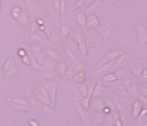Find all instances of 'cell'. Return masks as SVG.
<instances>
[{"mask_svg": "<svg viewBox=\"0 0 147 126\" xmlns=\"http://www.w3.org/2000/svg\"><path fill=\"white\" fill-rule=\"evenodd\" d=\"M97 32L102 37L105 46H110L113 41L116 40V25L110 19H108L104 24H100L97 26Z\"/></svg>", "mask_w": 147, "mask_h": 126, "instance_id": "cell-1", "label": "cell"}, {"mask_svg": "<svg viewBox=\"0 0 147 126\" xmlns=\"http://www.w3.org/2000/svg\"><path fill=\"white\" fill-rule=\"evenodd\" d=\"M25 41H26V43H29V45H41V46H42V43L49 42L46 33L38 29L36 22L32 24L29 32H28L26 36H25Z\"/></svg>", "mask_w": 147, "mask_h": 126, "instance_id": "cell-2", "label": "cell"}, {"mask_svg": "<svg viewBox=\"0 0 147 126\" xmlns=\"http://www.w3.org/2000/svg\"><path fill=\"white\" fill-rule=\"evenodd\" d=\"M71 37L75 40L78 45V49H79V55L82 57L84 61H87L88 58V51H87V42H86V36L80 29H74V34Z\"/></svg>", "mask_w": 147, "mask_h": 126, "instance_id": "cell-3", "label": "cell"}, {"mask_svg": "<svg viewBox=\"0 0 147 126\" xmlns=\"http://www.w3.org/2000/svg\"><path fill=\"white\" fill-rule=\"evenodd\" d=\"M33 97L37 98L40 102H42V104H46V105H51V106H54L51 102V100H50V96L49 93H47V91H46L45 88H43V86L38 82V83H36V86H34L33 88Z\"/></svg>", "mask_w": 147, "mask_h": 126, "instance_id": "cell-4", "label": "cell"}, {"mask_svg": "<svg viewBox=\"0 0 147 126\" xmlns=\"http://www.w3.org/2000/svg\"><path fill=\"white\" fill-rule=\"evenodd\" d=\"M18 71H20V68H18L16 61L12 57H8L3 66V76L7 79H11V77H15L18 74Z\"/></svg>", "mask_w": 147, "mask_h": 126, "instance_id": "cell-5", "label": "cell"}, {"mask_svg": "<svg viewBox=\"0 0 147 126\" xmlns=\"http://www.w3.org/2000/svg\"><path fill=\"white\" fill-rule=\"evenodd\" d=\"M40 83L42 84L43 88L47 91L53 105H55V102H57V92H58V83H57V80L55 79H42Z\"/></svg>", "mask_w": 147, "mask_h": 126, "instance_id": "cell-6", "label": "cell"}, {"mask_svg": "<svg viewBox=\"0 0 147 126\" xmlns=\"http://www.w3.org/2000/svg\"><path fill=\"white\" fill-rule=\"evenodd\" d=\"M64 53H66V55H67L72 62L78 61L79 49H78V45L72 37H68L67 40H66V43H64Z\"/></svg>", "mask_w": 147, "mask_h": 126, "instance_id": "cell-7", "label": "cell"}, {"mask_svg": "<svg viewBox=\"0 0 147 126\" xmlns=\"http://www.w3.org/2000/svg\"><path fill=\"white\" fill-rule=\"evenodd\" d=\"M105 86L108 87V89H109L110 93H113V95L117 96L118 98H126V100L129 98L126 88H125V87H123L121 83H118V80H117V82H114V83L105 84Z\"/></svg>", "mask_w": 147, "mask_h": 126, "instance_id": "cell-8", "label": "cell"}, {"mask_svg": "<svg viewBox=\"0 0 147 126\" xmlns=\"http://www.w3.org/2000/svg\"><path fill=\"white\" fill-rule=\"evenodd\" d=\"M126 51H127L126 49H117V50H113V51H109L108 54H105L102 58L98 59V62H97V70H98L100 67H102L104 65L109 63V62L114 61L116 58H118L119 55H122L123 53H126Z\"/></svg>", "mask_w": 147, "mask_h": 126, "instance_id": "cell-9", "label": "cell"}, {"mask_svg": "<svg viewBox=\"0 0 147 126\" xmlns=\"http://www.w3.org/2000/svg\"><path fill=\"white\" fill-rule=\"evenodd\" d=\"M42 79H55V63L51 59H47L46 62H42Z\"/></svg>", "mask_w": 147, "mask_h": 126, "instance_id": "cell-10", "label": "cell"}, {"mask_svg": "<svg viewBox=\"0 0 147 126\" xmlns=\"http://www.w3.org/2000/svg\"><path fill=\"white\" fill-rule=\"evenodd\" d=\"M135 29V33H137V38L139 41V43L144 45L147 43V26L143 21H139V22H134L133 24Z\"/></svg>", "mask_w": 147, "mask_h": 126, "instance_id": "cell-11", "label": "cell"}, {"mask_svg": "<svg viewBox=\"0 0 147 126\" xmlns=\"http://www.w3.org/2000/svg\"><path fill=\"white\" fill-rule=\"evenodd\" d=\"M143 59H135V61H133L131 63H130V72H131L133 77H135V79H138L139 77V75H141V72L143 71L144 67V63H143Z\"/></svg>", "mask_w": 147, "mask_h": 126, "instance_id": "cell-12", "label": "cell"}, {"mask_svg": "<svg viewBox=\"0 0 147 126\" xmlns=\"http://www.w3.org/2000/svg\"><path fill=\"white\" fill-rule=\"evenodd\" d=\"M122 76H123V70H118V71H114V72H109V74H107L104 76V79H102L101 83H105V84L114 83V82H117V80L121 79Z\"/></svg>", "mask_w": 147, "mask_h": 126, "instance_id": "cell-13", "label": "cell"}, {"mask_svg": "<svg viewBox=\"0 0 147 126\" xmlns=\"http://www.w3.org/2000/svg\"><path fill=\"white\" fill-rule=\"evenodd\" d=\"M126 55H125V53H123L122 55H119L118 58H116L114 61L109 62V63H107V65H104L102 67H100L98 70H102V71H107V70H112V68H117L121 66V63H122L123 61H125Z\"/></svg>", "mask_w": 147, "mask_h": 126, "instance_id": "cell-14", "label": "cell"}, {"mask_svg": "<svg viewBox=\"0 0 147 126\" xmlns=\"http://www.w3.org/2000/svg\"><path fill=\"white\" fill-rule=\"evenodd\" d=\"M100 25V20L95 13H89L86 21V29H97V26Z\"/></svg>", "mask_w": 147, "mask_h": 126, "instance_id": "cell-15", "label": "cell"}, {"mask_svg": "<svg viewBox=\"0 0 147 126\" xmlns=\"http://www.w3.org/2000/svg\"><path fill=\"white\" fill-rule=\"evenodd\" d=\"M32 46V51H33V54L32 55L34 57V59H36L40 65H42V62H43V49L41 45H30Z\"/></svg>", "mask_w": 147, "mask_h": 126, "instance_id": "cell-16", "label": "cell"}, {"mask_svg": "<svg viewBox=\"0 0 147 126\" xmlns=\"http://www.w3.org/2000/svg\"><path fill=\"white\" fill-rule=\"evenodd\" d=\"M126 91H127L129 98H133V100H135V98H137V96L139 95V91H138V83L134 80L133 83H130L127 87H126Z\"/></svg>", "mask_w": 147, "mask_h": 126, "instance_id": "cell-17", "label": "cell"}, {"mask_svg": "<svg viewBox=\"0 0 147 126\" xmlns=\"http://www.w3.org/2000/svg\"><path fill=\"white\" fill-rule=\"evenodd\" d=\"M45 54H46V57H47V58L51 59V61H54V62H59V61H62L61 53H58L55 49H53V47H46Z\"/></svg>", "mask_w": 147, "mask_h": 126, "instance_id": "cell-18", "label": "cell"}, {"mask_svg": "<svg viewBox=\"0 0 147 126\" xmlns=\"http://www.w3.org/2000/svg\"><path fill=\"white\" fill-rule=\"evenodd\" d=\"M105 96V87L104 84L101 83V82H98L96 83L95 88H93V92H92V97L91 98H95V97H104Z\"/></svg>", "mask_w": 147, "mask_h": 126, "instance_id": "cell-19", "label": "cell"}, {"mask_svg": "<svg viewBox=\"0 0 147 126\" xmlns=\"http://www.w3.org/2000/svg\"><path fill=\"white\" fill-rule=\"evenodd\" d=\"M89 106H92L93 109H95V111H97V112H101V111H102V108L105 106L102 97H95V98H91Z\"/></svg>", "mask_w": 147, "mask_h": 126, "instance_id": "cell-20", "label": "cell"}, {"mask_svg": "<svg viewBox=\"0 0 147 126\" xmlns=\"http://www.w3.org/2000/svg\"><path fill=\"white\" fill-rule=\"evenodd\" d=\"M96 83H97V80H96V79H93V77H89V79H88V77H87V80H86L87 96H86V97L89 98V100H91V97H92V92H93V88H95Z\"/></svg>", "mask_w": 147, "mask_h": 126, "instance_id": "cell-21", "label": "cell"}, {"mask_svg": "<svg viewBox=\"0 0 147 126\" xmlns=\"http://www.w3.org/2000/svg\"><path fill=\"white\" fill-rule=\"evenodd\" d=\"M142 108H144V105L142 104L141 101L138 100H133V104H131V117L133 118H137L139 112L142 111Z\"/></svg>", "mask_w": 147, "mask_h": 126, "instance_id": "cell-22", "label": "cell"}, {"mask_svg": "<svg viewBox=\"0 0 147 126\" xmlns=\"http://www.w3.org/2000/svg\"><path fill=\"white\" fill-rule=\"evenodd\" d=\"M71 80H72L75 84H84L87 80V75H86V71H82V72H78V74H75L72 77H71Z\"/></svg>", "mask_w": 147, "mask_h": 126, "instance_id": "cell-23", "label": "cell"}, {"mask_svg": "<svg viewBox=\"0 0 147 126\" xmlns=\"http://www.w3.org/2000/svg\"><path fill=\"white\" fill-rule=\"evenodd\" d=\"M67 67L68 66L66 65V63H63V61L55 62V72H57V75H59V76H64L66 71H67Z\"/></svg>", "mask_w": 147, "mask_h": 126, "instance_id": "cell-24", "label": "cell"}, {"mask_svg": "<svg viewBox=\"0 0 147 126\" xmlns=\"http://www.w3.org/2000/svg\"><path fill=\"white\" fill-rule=\"evenodd\" d=\"M9 106L12 108V109H15V111L17 112H24V113H26V112H30L33 111V108L30 106V105H21V104H13V102H9Z\"/></svg>", "mask_w": 147, "mask_h": 126, "instance_id": "cell-25", "label": "cell"}, {"mask_svg": "<svg viewBox=\"0 0 147 126\" xmlns=\"http://www.w3.org/2000/svg\"><path fill=\"white\" fill-rule=\"evenodd\" d=\"M40 112H42V113H45L46 116H57V112H55L54 106H51V105H46V104H42L40 108Z\"/></svg>", "mask_w": 147, "mask_h": 126, "instance_id": "cell-26", "label": "cell"}, {"mask_svg": "<svg viewBox=\"0 0 147 126\" xmlns=\"http://www.w3.org/2000/svg\"><path fill=\"white\" fill-rule=\"evenodd\" d=\"M25 1V5H26L28 11H30L32 13H38L40 12V8L37 5V3L34 0H24Z\"/></svg>", "mask_w": 147, "mask_h": 126, "instance_id": "cell-27", "label": "cell"}, {"mask_svg": "<svg viewBox=\"0 0 147 126\" xmlns=\"http://www.w3.org/2000/svg\"><path fill=\"white\" fill-rule=\"evenodd\" d=\"M9 102H13V104H21V105H29L26 97H18V96H15V97H9L7 100V104Z\"/></svg>", "mask_w": 147, "mask_h": 126, "instance_id": "cell-28", "label": "cell"}, {"mask_svg": "<svg viewBox=\"0 0 147 126\" xmlns=\"http://www.w3.org/2000/svg\"><path fill=\"white\" fill-rule=\"evenodd\" d=\"M75 17H76V21H78V24H79V26H80V28L86 29L87 16L84 15V12H76V15H75Z\"/></svg>", "mask_w": 147, "mask_h": 126, "instance_id": "cell-29", "label": "cell"}, {"mask_svg": "<svg viewBox=\"0 0 147 126\" xmlns=\"http://www.w3.org/2000/svg\"><path fill=\"white\" fill-rule=\"evenodd\" d=\"M16 21H18V24H21V25H28L29 24V13H28L26 11L22 9L21 13H20V16H18V19L16 20Z\"/></svg>", "mask_w": 147, "mask_h": 126, "instance_id": "cell-30", "label": "cell"}, {"mask_svg": "<svg viewBox=\"0 0 147 126\" xmlns=\"http://www.w3.org/2000/svg\"><path fill=\"white\" fill-rule=\"evenodd\" d=\"M74 105H75V109H76L78 114H79V117H80V121H84L86 120V111L83 109V106L80 105V102L76 101V100H74Z\"/></svg>", "mask_w": 147, "mask_h": 126, "instance_id": "cell-31", "label": "cell"}, {"mask_svg": "<svg viewBox=\"0 0 147 126\" xmlns=\"http://www.w3.org/2000/svg\"><path fill=\"white\" fill-rule=\"evenodd\" d=\"M98 4H100V0H93L91 4H89L88 7H86V11H83L84 12V15H87V13H93L96 9H97V7H98Z\"/></svg>", "mask_w": 147, "mask_h": 126, "instance_id": "cell-32", "label": "cell"}, {"mask_svg": "<svg viewBox=\"0 0 147 126\" xmlns=\"http://www.w3.org/2000/svg\"><path fill=\"white\" fill-rule=\"evenodd\" d=\"M59 33H61V36L63 37V40H66L71 33V26L68 24H63L61 28H59Z\"/></svg>", "mask_w": 147, "mask_h": 126, "instance_id": "cell-33", "label": "cell"}, {"mask_svg": "<svg viewBox=\"0 0 147 126\" xmlns=\"http://www.w3.org/2000/svg\"><path fill=\"white\" fill-rule=\"evenodd\" d=\"M93 121H95L96 123H98V125H104V121H105V116L102 114V112H97L96 111V113L93 114Z\"/></svg>", "mask_w": 147, "mask_h": 126, "instance_id": "cell-34", "label": "cell"}, {"mask_svg": "<svg viewBox=\"0 0 147 126\" xmlns=\"http://www.w3.org/2000/svg\"><path fill=\"white\" fill-rule=\"evenodd\" d=\"M21 11H22V8L21 7H18V5H15L11 9V17H12L13 20H17L18 19V16H20V13H21Z\"/></svg>", "mask_w": 147, "mask_h": 126, "instance_id": "cell-35", "label": "cell"}, {"mask_svg": "<svg viewBox=\"0 0 147 126\" xmlns=\"http://www.w3.org/2000/svg\"><path fill=\"white\" fill-rule=\"evenodd\" d=\"M74 68H75V72H82V71H86L87 70V65L86 63H83V62H76L75 65H74Z\"/></svg>", "mask_w": 147, "mask_h": 126, "instance_id": "cell-36", "label": "cell"}, {"mask_svg": "<svg viewBox=\"0 0 147 126\" xmlns=\"http://www.w3.org/2000/svg\"><path fill=\"white\" fill-rule=\"evenodd\" d=\"M75 74H76V72H75V68H74V65H72V66H70V67H67V71H66V74H64V77L67 80H71V77H72Z\"/></svg>", "mask_w": 147, "mask_h": 126, "instance_id": "cell-37", "label": "cell"}, {"mask_svg": "<svg viewBox=\"0 0 147 126\" xmlns=\"http://www.w3.org/2000/svg\"><path fill=\"white\" fill-rule=\"evenodd\" d=\"M51 4H53V8L57 13L61 12V0H51Z\"/></svg>", "mask_w": 147, "mask_h": 126, "instance_id": "cell-38", "label": "cell"}, {"mask_svg": "<svg viewBox=\"0 0 147 126\" xmlns=\"http://www.w3.org/2000/svg\"><path fill=\"white\" fill-rule=\"evenodd\" d=\"M79 92H80V95H82L83 97H86L87 96V86H86V83L80 84L79 86Z\"/></svg>", "mask_w": 147, "mask_h": 126, "instance_id": "cell-39", "label": "cell"}, {"mask_svg": "<svg viewBox=\"0 0 147 126\" xmlns=\"http://www.w3.org/2000/svg\"><path fill=\"white\" fill-rule=\"evenodd\" d=\"M127 4H129L127 0H117V5H118L119 8H122V9L127 7Z\"/></svg>", "mask_w": 147, "mask_h": 126, "instance_id": "cell-40", "label": "cell"}, {"mask_svg": "<svg viewBox=\"0 0 147 126\" xmlns=\"http://www.w3.org/2000/svg\"><path fill=\"white\" fill-rule=\"evenodd\" d=\"M21 61H22V63H24L25 66H30V57H29V53H28L25 57H22Z\"/></svg>", "mask_w": 147, "mask_h": 126, "instance_id": "cell-41", "label": "cell"}, {"mask_svg": "<svg viewBox=\"0 0 147 126\" xmlns=\"http://www.w3.org/2000/svg\"><path fill=\"white\" fill-rule=\"evenodd\" d=\"M134 126H147V120L146 118H142V120H138L137 118V122H135Z\"/></svg>", "mask_w": 147, "mask_h": 126, "instance_id": "cell-42", "label": "cell"}, {"mask_svg": "<svg viewBox=\"0 0 147 126\" xmlns=\"http://www.w3.org/2000/svg\"><path fill=\"white\" fill-rule=\"evenodd\" d=\"M28 54V51L25 49H22V47H20V49H17V55L20 57V58H22V57H25Z\"/></svg>", "mask_w": 147, "mask_h": 126, "instance_id": "cell-43", "label": "cell"}, {"mask_svg": "<svg viewBox=\"0 0 147 126\" xmlns=\"http://www.w3.org/2000/svg\"><path fill=\"white\" fill-rule=\"evenodd\" d=\"M102 114H104V116H107V114H109V113H112V109H110L109 106H104L102 108Z\"/></svg>", "mask_w": 147, "mask_h": 126, "instance_id": "cell-44", "label": "cell"}, {"mask_svg": "<svg viewBox=\"0 0 147 126\" xmlns=\"http://www.w3.org/2000/svg\"><path fill=\"white\" fill-rule=\"evenodd\" d=\"M29 126H40V123H38V121L37 120H29Z\"/></svg>", "mask_w": 147, "mask_h": 126, "instance_id": "cell-45", "label": "cell"}, {"mask_svg": "<svg viewBox=\"0 0 147 126\" xmlns=\"http://www.w3.org/2000/svg\"><path fill=\"white\" fill-rule=\"evenodd\" d=\"M92 1H93V0H84V7H88Z\"/></svg>", "mask_w": 147, "mask_h": 126, "instance_id": "cell-46", "label": "cell"}, {"mask_svg": "<svg viewBox=\"0 0 147 126\" xmlns=\"http://www.w3.org/2000/svg\"><path fill=\"white\" fill-rule=\"evenodd\" d=\"M70 126H80V123H79V121H74V122L70 123Z\"/></svg>", "mask_w": 147, "mask_h": 126, "instance_id": "cell-47", "label": "cell"}, {"mask_svg": "<svg viewBox=\"0 0 147 126\" xmlns=\"http://www.w3.org/2000/svg\"><path fill=\"white\" fill-rule=\"evenodd\" d=\"M91 126H101V125H98V123H96V122H95V121H93V122H92V123H91Z\"/></svg>", "mask_w": 147, "mask_h": 126, "instance_id": "cell-48", "label": "cell"}, {"mask_svg": "<svg viewBox=\"0 0 147 126\" xmlns=\"http://www.w3.org/2000/svg\"><path fill=\"white\" fill-rule=\"evenodd\" d=\"M87 46H88V47H93V43H92V42H89L88 45H87Z\"/></svg>", "mask_w": 147, "mask_h": 126, "instance_id": "cell-49", "label": "cell"}, {"mask_svg": "<svg viewBox=\"0 0 147 126\" xmlns=\"http://www.w3.org/2000/svg\"><path fill=\"white\" fill-rule=\"evenodd\" d=\"M76 1H78V0H71V3H72V4H75Z\"/></svg>", "mask_w": 147, "mask_h": 126, "instance_id": "cell-50", "label": "cell"}, {"mask_svg": "<svg viewBox=\"0 0 147 126\" xmlns=\"http://www.w3.org/2000/svg\"><path fill=\"white\" fill-rule=\"evenodd\" d=\"M0 12H1V0H0Z\"/></svg>", "mask_w": 147, "mask_h": 126, "instance_id": "cell-51", "label": "cell"}, {"mask_svg": "<svg viewBox=\"0 0 147 126\" xmlns=\"http://www.w3.org/2000/svg\"><path fill=\"white\" fill-rule=\"evenodd\" d=\"M100 1H102V0H100Z\"/></svg>", "mask_w": 147, "mask_h": 126, "instance_id": "cell-52", "label": "cell"}, {"mask_svg": "<svg viewBox=\"0 0 147 126\" xmlns=\"http://www.w3.org/2000/svg\"><path fill=\"white\" fill-rule=\"evenodd\" d=\"M113 126H114V125H113Z\"/></svg>", "mask_w": 147, "mask_h": 126, "instance_id": "cell-53", "label": "cell"}]
</instances>
